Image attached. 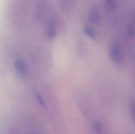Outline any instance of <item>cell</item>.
Here are the masks:
<instances>
[{
  "instance_id": "1",
  "label": "cell",
  "mask_w": 135,
  "mask_h": 134,
  "mask_svg": "<svg viewBox=\"0 0 135 134\" xmlns=\"http://www.w3.org/2000/svg\"><path fill=\"white\" fill-rule=\"evenodd\" d=\"M13 68L17 76L21 79L25 80L29 77L30 72L28 66L25 60L21 58H18L15 60L13 63Z\"/></svg>"
},
{
  "instance_id": "2",
  "label": "cell",
  "mask_w": 135,
  "mask_h": 134,
  "mask_svg": "<svg viewBox=\"0 0 135 134\" xmlns=\"http://www.w3.org/2000/svg\"><path fill=\"white\" fill-rule=\"evenodd\" d=\"M110 56L112 61L117 64L123 63L124 52L119 43H115L112 45L110 49Z\"/></svg>"
},
{
  "instance_id": "3",
  "label": "cell",
  "mask_w": 135,
  "mask_h": 134,
  "mask_svg": "<svg viewBox=\"0 0 135 134\" xmlns=\"http://www.w3.org/2000/svg\"><path fill=\"white\" fill-rule=\"evenodd\" d=\"M57 20L55 17H53L50 20L47 25V36L50 39H54L57 34Z\"/></svg>"
},
{
  "instance_id": "4",
  "label": "cell",
  "mask_w": 135,
  "mask_h": 134,
  "mask_svg": "<svg viewBox=\"0 0 135 134\" xmlns=\"http://www.w3.org/2000/svg\"><path fill=\"white\" fill-rule=\"evenodd\" d=\"M89 19L91 23L93 24L98 25V24H100V20H101V16L97 9H93L91 10L90 13Z\"/></svg>"
},
{
  "instance_id": "5",
  "label": "cell",
  "mask_w": 135,
  "mask_h": 134,
  "mask_svg": "<svg viewBox=\"0 0 135 134\" xmlns=\"http://www.w3.org/2000/svg\"><path fill=\"white\" fill-rule=\"evenodd\" d=\"M84 34L87 35L88 37H89L91 39H96V31L92 28V27H89V26H86V27L84 28Z\"/></svg>"
},
{
  "instance_id": "6",
  "label": "cell",
  "mask_w": 135,
  "mask_h": 134,
  "mask_svg": "<svg viewBox=\"0 0 135 134\" xmlns=\"http://www.w3.org/2000/svg\"><path fill=\"white\" fill-rule=\"evenodd\" d=\"M115 7V0H105V7L108 11L114 10Z\"/></svg>"
},
{
  "instance_id": "7",
  "label": "cell",
  "mask_w": 135,
  "mask_h": 134,
  "mask_svg": "<svg viewBox=\"0 0 135 134\" xmlns=\"http://www.w3.org/2000/svg\"><path fill=\"white\" fill-rule=\"evenodd\" d=\"M35 97L37 101H38V103L40 104V105H41L42 106H43V107H46V104H45L44 102V101L43 99L41 97L40 95L38 93H36L35 94Z\"/></svg>"
},
{
  "instance_id": "8",
  "label": "cell",
  "mask_w": 135,
  "mask_h": 134,
  "mask_svg": "<svg viewBox=\"0 0 135 134\" xmlns=\"http://www.w3.org/2000/svg\"><path fill=\"white\" fill-rule=\"evenodd\" d=\"M95 128H96V131L99 133H101L102 131V124L100 122H96L95 123Z\"/></svg>"
},
{
  "instance_id": "9",
  "label": "cell",
  "mask_w": 135,
  "mask_h": 134,
  "mask_svg": "<svg viewBox=\"0 0 135 134\" xmlns=\"http://www.w3.org/2000/svg\"><path fill=\"white\" fill-rule=\"evenodd\" d=\"M129 109H131V114L133 116V118H134V102H132L131 103V105H129Z\"/></svg>"
}]
</instances>
